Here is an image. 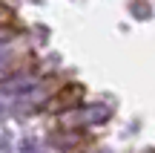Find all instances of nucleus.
I'll return each mask as SVG.
<instances>
[{
	"label": "nucleus",
	"instance_id": "1",
	"mask_svg": "<svg viewBox=\"0 0 155 153\" xmlns=\"http://www.w3.org/2000/svg\"><path fill=\"white\" fill-rule=\"evenodd\" d=\"M6 17H9V12H6L3 6H0V20H6Z\"/></svg>",
	"mask_w": 155,
	"mask_h": 153
}]
</instances>
